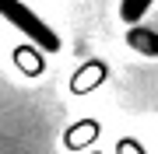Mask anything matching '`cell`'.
Listing matches in <instances>:
<instances>
[{"label": "cell", "mask_w": 158, "mask_h": 154, "mask_svg": "<svg viewBox=\"0 0 158 154\" xmlns=\"http://www.w3.org/2000/svg\"><path fill=\"white\" fill-rule=\"evenodd\" d=\"M116 154H148V151L137 137H123V140H116Z\"/></svg>", "instance_id": "obj_7"}, {"label": "cell", "mask_w": 158, "mask_h": 154, "mask_svg": "<svg viewBox=\"0 0 158 154\" xmlns=\"http://www.w3.org/2000/svg\"><path fill=\"white\" fill-rule=\"evenodd\" d=\"M127 46L144 60H158V28H144V25H130L127 28Z\"/></svg>", "instance_id": "obj_3"}, {"label": "cell", "mask_w": 158, "mask_h": 154, "mask_svg": "<svg viewBox=\"0 0 158 154\" xmlns=\"http://www.w3.org/2000/svg\"><path fill=\"white\" fill-rule=\"evenodd\" d=\"M106 77H109L106 60H85V63L70 74V91H74V95H91Z\"/></svg>", "instance_id": "obj_2"}, {"label": "cell", "mask_w": 158, "mask_h": 154, "mask_svg": "<svg viewBox=\"0 0 158 154\" xmlns=\"http://www.w3.org/2000/svg\"><path fill=\"white\" fill-rule=\"evenodd\" d=\"M102 137V126H98V119H81V123H74L67 133H63V144H67L70 151H85V147H91Z\"/></svg>", "instance_id": "obj_4"}, {"label": "cell", "mask_w": 158, "mask_h": 154, "mask_svg": "<svg viewBox=\"0 0 158 154\" xmlns=\"http://www.w3.org/2000/svg\"><path fill=\"white\" fill-rule=\"evenodd\" d=\"M0 18L11 21L35 49H42V53H56V49H60V35L53 32L49 25L32 11V7H25L21 0H0Z\"/></svg>", "instance_id": "obj_1"}, {"label": "cell", "mask_w": 158, "mask_h": 154, "mask_svg": "<svg viewBox=\"0 0 158 154\" xmlns=\"http://www.w3.org/2000/svg\"><path fill=\"white\" fill-rule=\"evenodd\" d=\"M39 53H42V49L21 46V49H14V63H18V67L25 70V74H32V77H35V74H39V70H42V63H46V60L39 56Z\"/></svg>", "instance_id": "obj_5"}, {"label": "cell", "mask_w": 158, "mask_h": 154, "mask_svg": "<svg viewBox=\"0 0 158 154\" xmlns=\"http://www.w3.org/2000/svg\"><path fill=\"white\" fill-rule=\"evenodd\" d=\"M148 7H151V0H123V4H119V18H123L127 25H137L148 14Z\"/></svg>", "instance_id": "obj_6"}, {"label": "cell", "mask_w": 158, "mask_h": 154, "mask_svg": "<svg viewBox=\"0 0 158 154\" xmlns=\"http://www.w3.org/2000/svg\"><path fill=\"white\" fill-rule=\"evenodd\" d=\"M91 154H102V151H91Z\"/></svg>", "instance_id": "obj_8"}]
</instances>
